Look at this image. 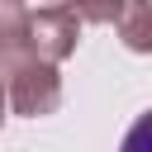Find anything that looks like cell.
Returning <instances> with one entry per match:
<instances>
[{
    "label": "cell",
    "mask_w": 152,
    "mask_h": 152,
    "mask_svg": "<svg viewBox=\"0 0 152 152\" xmlns=\"http://www.w3.org/2000/svg\"><path fill=\"white\" fill-rule=\"evenodd\" d=\"M28 43H33V52L43 57V62H66L71 52H76V43H81V24H76V14L62 5V0H52V5H38V10H28Z\"/></svg>",
    "instance_id": "7a4b0ae2"
},
{
    "label": "cell",
    "mask_w": 152,
    "mask_h": 152,
    "mask_svg": "<svg viewBox=\"0 0 152 152\" xmlns=\"http://www.w3.org/2000/svg\"><path fill=\"white\" fill-rule=\"evenodd\" d=\"M0 86H5V109L24 114V119H43V114H52L62 104V76L43 57H28L14 71H5Z\"/></svg>",
    "instance_id": "6da1fadb"
},
{
    "label": "cell",
    "mask_w": 152,
    "mask_h": 152,
    "mask_svg": "<svg viewBox=\"0 0 152 152\" xmlns=\"http://www.w3.org/2000/svg\"><path fill=\"white\" fill-rule=\"evenodd\" d=\"M62 5L76 14V24H114L124 10V0H62Z\"/></svg>",
    "instance_id": "5b68a950"
},
{
    "label": "cell",
    "mask_w": 152,
    "mask_h": 152,
    "mask_svg": "<svg viewBox=\"0 0 152 152\" xmlns=\"http://www.w3.org/2000/svg\"><path fill=\"white\" fill-rule=\"evenodd\" d=\"M0 124H5V86H0Z\"/></svg>",
    "instance_id": "8992f818"
},
{
    "label": "cell",
    "mask_w": 152,
    "mask_h": 152,
    "mask_svg": "<svg viewBox=\"0 0 152 152\" xmlns=\"http://www.w3.org/2000/svg\"><path fill=\"white\" fill-rule=\"evenodd\" d=\"M38 57L28 43V5L24 0H0V76L14 71L19 62Z\"/></svg>",
    "instance_id": "3957f363"
},
{
    "label": "cell",
    "mask_w": 152,
    "mask_h": 152,
    "mask_svg": "<svg viewBox=\"0 0 152 152\" xmlns=\"http://www.w3.org/2000/svg\"><path fill=\"white\" fill-rule=\"evenodd\" d=\"M43 5H52V0H43Z\"/></svg>",
    "instance_id": "52a82bcc"
},
{
    "label": "cell",
    "mask_w": 152,
    "mask_h": 152,
    "mask_svg": "<svg viewBox=\"0 0 152 152\" xmlns=\"http://www.w3.org/2000/svg\"><path fill=\"white\" fill-rule=\"evenodd\" d=\"M114 24L133 52H152V0H124Z\"/></svg>",
    "instance_id": "277c9868"
}]
</instances>
